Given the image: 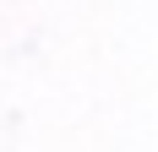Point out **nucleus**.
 Returning <instances> with one entry per match:
<instances>
[]
</instances>
